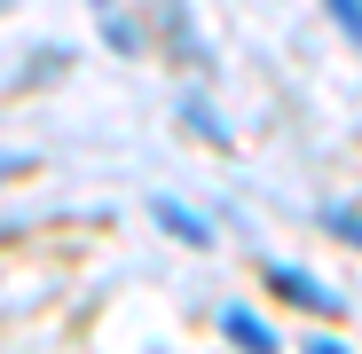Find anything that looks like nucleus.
I'll return each mask as SVG.
<instances>
[{"label": "nucleus", "mask_w": 362, "mask_h": 354, "mask_svg": "<svg viewBox=\"0 0 362 354\" xmlns=\"http://www.w3.org/2000/svg\"><path fill=\"white\" fill-rule=\"evenodd\" d=\"M268 283L284 291L291 307H315V315H339V291H331V283H315L308 268H268Z\"/></svg>", "instance_id": "1"}, {"label": "nucleus", "mask_w": 362, "mask_h": 354, "mask_svg": "<svg viewBox=\"0 0 362 354\" xmlns=\"http://www.w3.org/2000/svg\"><path fill=\"white\" fill-rule=\"evenodd\" d=\"M221 323H228V338H236V346H245V354H284V346H276V331H268L260 315H245V307H228Z\"/></svg>", "instance_id": "2"}, {"label": "nucleus", "mask_w": 362, "mask_h": 354, "mask_svg": "<svg viewBox=\"0 0 362 354\" xmlns=\"http://www.w3.org/2000/svg\"><path fill=\"white\" fill-rule=\"evenodd\" d=\"M150 213H158V228H173V236H181V244H205V236H213V228H205L189 205H173V197H158Z\"/></svg>", "instance_id": "3"}, {"label": "nucleus", "mask_w": 362, "mask_h": 354, "mask_svg": "<svg viewBox=\"0 0 362 354\" xmlns=\"http://www.w3.org/2000/svg\"><path fill=\"white\" fill-rule=\"evenodd\" d=\"M323 8H331V16H339V32L362 47V0H323Z\"/></svg>", "instance_id": "4"}, {"label": "nucleus", "mask_w": 362, "mask_h": 354, "mask_svg": "<svg viewBox=\"0 0 362 354\" xmlns=\"http://www.w3.org/2000/svg\"><path fill=\"white\" fill-rule=\"evenodd\" d=\"M323 228H331V236H346V244H362V213H346V205H331V213H323Z\"/></svg>", "instance_id": "5"}, {"label": "nucleus", "mask_w": 362, "mask_h": 354, "mask_svg": "<svg viewBox=\"0 0 362 354\" xmlns=\"http://www.w3.org/2000/svg\"><path fill=\"white\" fill-rule=\"evenodd\" d=\"M189 126H197V134H205V142H228V134H221V118H213V110H205V102H189Z\"/></svg>", "instance_id": "6"}, {"label": "nucleus", "mask_w": 362, "mask_h": 354, "mask_svg": "<svg viewBox=\"0 0 362 354\" xmlns=\"http://www.w3.org/2000/svg\"><path fill=\"white\" fill-rule=\"evenodd\" d=\"M308 354H346V346H339V338H315V346H308Z\"/></svg>", "instance_id": "7"}, {"label": "nucleus", "mask_w": 362, "mask_h": 354, "mask_svg": "<svg viewBox=\"0 0 362 354\" xmlns=\"http://www.w3.org/2000/svg\"><path fill=\"white\" fill-rule=\"evenodd\" d=\"M95 8H110V0H95Z\"/></svg>", "instance_id": "8"}]
</instances>
